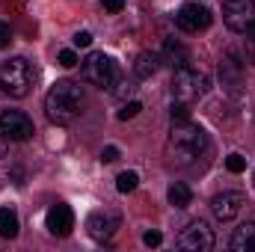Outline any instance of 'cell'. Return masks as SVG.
Masks as SVG:
<instances>
[{"mask_svg": "<svg viewBox=\"0 0 255 252\" xmlns=\"http://www.w3.org/2000/svg\"><path fill=\"white\" fill-rule=\"evenodd\" d=\"M154 71H157V57H154V54H139V57L133 60V74H136L139 80L154 77Z\"/></svg>", "mask_w": 255, "mask_h": 252, "instance_id": "obj_18", "label": "cell"}, {"mask_svg": "<svg viewBox=\"0 0 255 252\" xmlns=\"http://www.w3.org/2000/svg\"><path fill=\"white\" fill-rule=\"evenodd\" d=\"M163 57H166V63H172L175 68H181V65H187V48L178 45L175 39H166V42H163Z\"/></svg>", "mask_w": 255, "mask_h": 252, "instance_id": "obj_16", "label": "cell"}, {"mask_svg": "<svg viewBox=\"0 0 255 252\" xmlns=\"http://www.w3.org/2000/svg\"><path fill=\"white\" fill-rule=\"evenodd\" d=\"M116 229H119V214H113V211H95L86 220V232L98 244H107L116 235Z\"/></svg>", "mask_w": 255, "mask_h": 252, "instance_id": "obj_9", "label": "cell"}, {"mask_svg": "<svg viewBox=\"0 0 255 252\" xmlns=\"http://www.w3.org/2000/svg\"><path fill=\"white\" fill-rule=\"evenodd\" d=\"M18 214L12 208H0V238H18Z\"/></svg>", "mask_w": 255, "mask_h": 252, "instance_id": "obj_17", "label": "cell"}, {"mask_svg": "<svg viewBox=\"0 0 255 252\" xmlns=\"http://www.w3.org/2000/svg\"><path fill=\"white\" fill-rule=\"evenodd\" d=\"M208 151V133L199 125H190L187 122H178L172 127V136H169V154L175 163L187 166V163H196L202 154Z\"/></svg>", "mask_w": 255, "mask_h": 252, "instance_id": "obj_2", "label": "cell"}, {"mask_svg": "<svg viewBox=\"0 0 255 252\" xmlns=\"http://www.w3.org/2000/svg\"><path fill=\"white\" fill-rule=\"evenodd\" d=\"M178 247L187 252H208L214 250V232L208 229V223H202V220H196L190 223L181 235H178Z\"/></svg>", "mask_w": 255, "mask_h": 252, "instance_id": "obj_8", "label": "cell"}, {"mask_svg": "<svg viewBox=\"0 0 255 252\" xmlns=\"http://www.w3.org/2000/svg\"><path fill=\"white\" fill-rule=\"evenodd\" d=\"M45 223H48V232H51V235L65 238V235H71V229H74V214H71L68 205H51Z\"/></svg>", "mask_w": 255, "mask_h": 252, "instance_id": "obj_12", "label": "cell"}, {"mask_svg": "<svg viewBox=\"0 0 255 252\" xmlns=\"http://www.w3.org/2000/svg\"><path fill=\"white\" fill-rule=\"evenodd\" d=\"M104 9L107 12H122L125 9V0H104Z\"/></svg>", "mask_w": 255, "mask_h": 252, "instance_id": "obj_28", "label": "cell"}, {"mask_svg": "<svg viewBox=\"0 0 255 252\" xmlns=\"http://www.w3.org/2000/svg\"><path fill=\"white\" fill-rule=\"evenodd\" d=\"M45 113L54 125H71L83 113V89L71 80H57L45 95Z\"/></svg>", "mask_w": 255, "mask_h": 252, "instance_id": "obj_1", "label": "cell"}, {"mask_svg": "<svg viewBox=\"0 0 255 252\" xmlns=\"http://www.w3.org/2000/svg\"><path fill=\"white\" fill-rule=\"evenodd\" d=\"M229 247L235 252H255V223L238 226L235 235H232V241H229Z\"/></svg>", "mask_w": 255, "mask_h": 252, "instance_id": "obj_13", "label": "cell"}, {"mask_svg": "<svg viewBox=\"0 0 255 252\" xmlns=\"http://www.w3.org/2000/svg\"><path fill=\"white\" fill-rule=\"evenodd\" d=\"M160 241H163L160 232H145V235H142V244H145V247H160Z\"/></svg>", "mask_w": 255, "mask_h": 252, "instance_id": "obj_24", "label": "cell"}, {"mask_svg": "<svg viewBox=\"0 0 255 252\" xmlns=\"http://www.w3.org/2000/svg\"><path fill=\"white\" fill-rule=\"evenodd\" d=\"M244 205H247V196H244L241 190H226V193L214 196L211 211H214V217H217V220L229 223V220H235V217L244 211Z\"/></svg>", "mask_w": 255, "mask_h": 252, "instance_id": "obj_11", "label": "cell"}, {"mask_svg": "<svg viewBox=\"0 0 255 252\" xmlns=\"http://www.w3.org/2000/svg\"><path fill=\"white\" fill-rule=\"evenodd\" d=\"M139 110H142V104H139V101H128L125 107L119 110V119H122V122H128V119L139 116Z\"/></svg>", "mask_w": 255, "mask_h": 252, "instance_id": "obj_20", "label": "cell"}, {"mask_svg": "<svg viewBox=\"0 0 255 252\" xmlns=\"http://www.w3.org/2000/svg\"><path fill=\"white\" fill-rule=\"evenodd\" d=\"M175 24L184 30V33H199V30H208L211 27V9L199 6V3H184L175 15Z\"/></svg>", "mask_w": 255, "mask_h": 252, "instance_id": "obj_10", "label": "cell"}, {"mask_svg": "<svg viewBox=\"0 0 255 252\" xmlns=\"http://www.w3.org/2000/svg\"><path fill=\"white\" fill-rule=\"evenodd\" d=\"M60 65H63V68H74V65H77V54H74L71 48L60 51Z\"/></svg>", "mask_w": 255, "mask_h": 252, "instance_id": "obj_23", "label": "cell"}, {"mask_svg": "<svg viewBox=\"0 0 255 252\" xmlns=\"http://www.w3.org/2000/svg\"><path fill=\"white\" fill-rule=\"evenodd\" d=\"M116 63L107 57V54H89L86 60H83V80H89L92 86H98V89H110L113 83H116Z\"/></svg>", "mask_w": 255, "mask_h": 252, "instance_id": "obj_5", "label": "cell"}, {"mask_svg": "<svg viewBox=\"0 0 255 252\" xmlns=\"http://www.w3.org/2000/svg\"><path fill=\"white\" fill-rule=\"evenodd\" d=\"M223 21L235 33H247L255 27V0H226L223 3Z\"/></svg>", "mask_w": 255, "mask_h": 252, "instance_id": "obj_6", "label": "cell"}, {"mask_svg": "<svg viewBox=\"0 0 255 252\" xmlns=\"http://www.w3.org/2000/svg\"><path fill=\"white\" fill-rule=\"evenodd\" d=\"M220 77L229 89H238L241 86V63H235V57L229 54L223 63H220Z\"/></svg>", "mask_w": 255, "mask_h": 252, "instance_id": "obj_14", "label": "cell"}, {"mask_svg": "<svg viewBox=\"0 0 255 252\" xmlns=\"http://www.w3.org/2000/svg\"><path fill=\"white\" fill-rule=\"evenodd\" d=\"M9 42H12V30H9V24L0 21V48H9Z\"/></svg>", "mask_w": 255, "mask_h": 252, "instance_id": "obj_27", "label": "cell"}, {"mask_svg": "<svg viewBox=\"0 0 255 252\" xmlns=\"http://www.w3.org/2000/svg\"><path fill=\"white\" fill-rule=\"evenodd\" d=\"M208 89H211V77L205 71L190 68V65L175 68V74H172V98L175 101H184V104L199 101L202 95H208Z\"/></svg>", "mask_w": 255, "mask_h": 252, "instance_id": "obj_3", "label": "cell"}, {"mask_svg": "<svg viewBox=\"0 0 255 252\" xmlns=\"http://www.w3.org/2000/svg\"><path fill=\"white\" fill-rule=\"evenodd\" d=\"M33 86V65L27 63L24 57L6 60L0 65V89L12 98H24Z\"/></svg>", "mask_w": 255, "mask_h": 252, "instance_id": "obj_4", "label": "cell"}, {"mask_svg": "<svg viewBox=\"0 0 255 252\" xmlns=\"http://www.w3.org/2000/svg\"><path fill=\"white\" fill-rule=\"evenodd\" d=\"M3 154H6V136L0 133V157H3Z\"/></svg>", "mask_w": 255, "mask_h": 252, "instance_id": "obj_30", "label": "cell"}, {"mask_svg": "<svg viewBox=\"0 0 255 252\" xmlns=\"http://www.w3.org/2000/svg\"><path fill=\"white\" fill-rule=\"evenodd\" d=\"M226 169L238 175V172H244V169H247V160H244L241 154H229V160H226Z\"/></svg>", "mask_w": 255, "mask_h": 252, "instance_id": "obj_21", "label": "cell"}, {"mask_svg": "<svg viewBox=\"0 0 255 252\" xmlns=\"http://www.w3.org/2000/svg\"><path fill=\"white\" fill-rule=\"evenodd\" d=\"M0 133L12 142H24L33 136V119L24 110H3L0 113Z\"/></svg>", "mask_w": 255, "mask_h": 252, "instance_id": "obj_7", "label": "cell"}, {"mask_svg": "<svg viewBox=\"0 0 255 252\" xmlns=\"http://www.w3.org/2000/svg\"><path fill=\"white\" fill-rule=\"evenodd\" d=\"M92 45V36L86 33V30H80L77 36H74V48H89Z\"/></svg>", "mask_w": 255, "mask_h": 252, "instance_id": "obj_25", "label": "cell"}, {"mask_svg": "<svg viewBox=\"0 0 255 252\" xmlns=\"http://www.w3.org/2000/svg\"><path fill=\"white\" fill-rule=\"evenodd\" d=\"M101 160H104V163H113V160H119V148H116V145H107V148L101 151Z\"/></svg>", "mask_w": 255, "mask_h": 252, "instance_id": "obj_26", "label": "cell"}, {"mask_svg": "<svg viewBox=\"0 0 255 252\" xmlns=\"http://www.w3.org/2000/svg\"><path fill=\"white\" fill-rule=\"evenodd\" d=\"M136 184H139V175H136V172H122V175L116 178V190H119V193H133Z\"/></svg>", "mask_w": 255, "mask_h": 252, "instance_id": "obj_19", "label": "cell"}, {"mask_svg": "<svg viewBox=\"0 0 255 252\" xmlns=\"http://www.w3.org/2000/svg\"><path fill=\"white\" fill-rule=\"evenodd\" d=\"M172 119H178V122H187L190 119V110H187L184 101H172Z\"/></svg>", "mask_w": 255, "mask_h": 252, "instance_id": "obj_22", "label": "cell"}, {"mask_svg": "<svg viewBox=\"0 0 255 252\" xmlns=\"http://www.w3.org/2000/svg\"><path fill=\"white\" fill-rule=\"evenodd\" d=\"M247 57H250V63L255 65V36L250 39V42H247Z\"/></svg>", "mask_w": 255, "mask_h": 252, "instance_id": "obj_29", "label": "cell"}, {"mask_svg": "<svg viewBox=\"0 0 255 252\" xmlns=\"http://www.w3.org/2000/svg\"><path fill=\"white\" fill-rule=\"evenodd\" d=\"M166 199H169V205H172V208H178V211H181V208H187V205L193 202V193H190V187H187V184L175 181L172 187L166 190Z\"/></svg>", "mask_w": 255, "mask_h": 252, "instance_id": "obj_15", "label": "cell"}]
</instances>
